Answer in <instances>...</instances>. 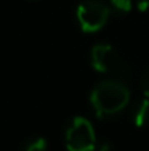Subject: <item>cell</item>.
Listing matches in <instances>:
<instances>
[{"instance_id":"obj_5","label":"cell","mask_w":149,"mask_h":151,"mask_svg":"<svg viewBox=\"0 0 149 151\" xmlns=\"http://www.w3.org/2000/svg\"><path fill=\"white\" fill-rule=\"evenodd\" d=\"M132 121L136 127H144L149 122V98H143L135 103L132 111Z\"/></svg>"},{"instance_id":"obj_1","label":"cell","mask_w":149,"mask_h":151,"mask_svg":"<svg viewBox=\"0 0 149 151\" xmlns=\"http://www.w3.org/2000/svg\"><path fill=\"white\" fill-rule=\"evenodd\" d=\"M130 101V90L120 79H104L90 93V103L98 117L119 114Z\"/></svg>"},{"instance_id":"obj_4","label":"cell","mask_w":149,"mask_h":151,"mask_svg":"<svg viewBox=\"0 0 149 151\" xmlns=\"http://www.w3.org/2000/svg\"><path fill=\"white\" fill-rule=\"evenodd\" d=\"M91 66L95 71L103 74H109V73H117L120 66V60L119 55L114 50V47L109 44H98L91 48Z\"/></svg>"},{"instance_id":"obj_9","label":"cell","mask_w":149,"mask_h":151,"mask_svg":"<svg viewBox=\"0 0 149 151\" xmlns=\"http://www.w3.org/2000/svg\"><path fill=\"white\" fill-rule=\"evenodd\" d=\"M96 150L98 151H112V145L109 142H106V140H103V142H99L96 145Z\"/></svg>"},{"instance_id":"obj_3","label":"cell","mask_w":149,"mask_h":151,"mask_svg":"<svg viewBox=\"0 0 149 151\" xmlns=\"http://www.w3.org/2000/svg\"><path fill=\"white\" fill-rule=\"evenodd\" d=\"M111 10L101 0H83L77 6V21L82 31L96 32L108 23Z\"/></svg>"},{"instance_id":"obj_11","label":"cell","mask_w":149,"mask_h":151,"mask_svg":"<svg viewBox=\"0 0 149 151\" xmlns=\"http://www.w3.org/2000/svg\"><path fill=\"white\" fill-rule=\"evenodd\" d=\"M27 2H40V0H27Z\"/></svg>"},{"instance_id":"obj_2","label":"cell","mask_w":149,"mask_h":151,"mask_svg":"<svg viewBox=\"0 0 149 151\" xmlns=\"http://www.w3.org/2000/svg\"><path fill=\"white\" fill-rule=\"evenodd\" d=\"M64 143L67 151H95L98 143L91 122L82 116H76L66 127Z\"/></svg>"},{"instance_id":"obj_8","label":"cell","mask_w":149,"mask_h":151,"mask_svg":"<svg viewBox=\"0 0 149 151\" xmlns=\"http://www.w3.org/2000/svg\"><path fill=\"white\" fill-rule=\"evenodd\" d=\"M140 85H141V90H143L144 96H146V98H149V68L143 73V76H141Z\"/></svg>"},{"instance_id":"obj_6","label":"cell","mask_w":149,"mask_h":151,"mask_svg":"<svg viewBox=\"0 0 149 151\" xmlns=\"http://www.w3.org/2000/svg\"><path fill=\"white\" fill-rule=\"evenodd\" d=\"M132 0H109V10L115 16H123L132 12Z\"/></svg>"},{"instance_id":"obj_7","label":"cell","mask_w":149,"mask_h":151,"mask_svg":"<svg viewBox=\"0 0 149 151\" xmlns=\"http://www.w3.org/2000/svg\"><path fill=\"white\" fill-rule=\"evenodd\" d=\"M19 151H48V143L45 138L37 137V138H29Z\"/></svg>"},{"instance_id":"obj_10","label":"cell","mask_w":149,"mask_h":151,"mask_svg":"<svg viewBox=\"0 0 149 151\" xmlns=\"http://www.w3.org/2000/svg\"><path fill=\"white\" fill-rule=\"evenodd\" d=\"M136 6H138V10L140 12H148L149 10V0H138L136 2Z\"/></svg>"}]
</instances>
